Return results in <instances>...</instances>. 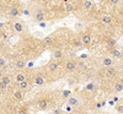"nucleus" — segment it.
<instances>
[{
  "instance_id": "obj_1",
  "label": "nucleus",
  "mask_w": 123,
  "mask_h": 114,
  "mask_svg": "<svg viewBox=\"0 0 123 114\" xmlns=\"http://www.w3.org/2000/svg\"><path fill=\"white\" fill-rule=\"evenodd\" d=\"M76 68H78V64L74 60H68L65 63V65H64V69H65L67 72H73V71L76 70Z\"/></svg>"
},
{
  "instance_id": "obj_2",
  "label": "nucleus",
  "mask_w": 123,
  "mask_h": 114,
  "mask_svg": "<svg viewBox=\"0 0 123 114\" xmlns=\"http://www.w3.org/2000/svg\"><path fill=\"white\" fill-rule=\"evenodd\" d=\"M68 104L71 106L73 108H78L80 106V102H79V98L76 96H70L68 98Z\"/></svg>"
},
{
  "instance_id": "obj_3",
  "label": "nucleus",
  "mask_w": 123,
  "mask_h": 114,
  "mask_svg": "<svg viewBox=\"0 0 123 114\" xmlns=\"http://www.w3.org/2000/svg\"><path fill=\"white\" fill-rule=\"evenodd\" d=\"M80 39H81V42H83L84 46H90L91 42H92V38H91V36L89 33H84L83 36H81Z\"/></svg>"
},
{
  "instance_id": "obj_4",
  "label": "nucleus",
  "mask_w": 123,
  "mask_h": 114,
  "mask_svg": "<svg viewBox=\"0 0 123 114\" xmlns=\"http://www.w3.org/2000/svg\"><path fill=\"white\" fill-rule=\"evenodd\" d=\"M47 107H48V102H47L46 99H41V101H38V103H37V108H38L39 110H46Z\"/></svg>"
},
{
  "instance_id": "obj_5",
  "label": "nucleus",
  "mask_w": 123,
  "mask_h": 114,
  "mask_svg": "<svg viewBox=\"0 0 123 114\" xmlns=\"http://www.w3.org/2000/svg\"><path fill=\"white\" fill-rule=\"evenodd\" d=\"M59 66H60V64L58 63V61H52V63L48 64V69H49V71H52V72L57 71L59 69Z\"/></svg>"
},
{
  "instance_id": "obj_6",
  "label": "nucleus",
  "mask_w": 123,
  "mask_h": 114,
  "mask_svg": "<svg viewBox=\"0 0 123 114\" xmlns=\"http://www.w3.org/2000/svg\"><path fill=\"white\" fill-rule=\"evenodd\" d=\"M14 79H15V81L17 82V84H20V82H22V81L26 80V74H24V72H18V74L15 75Z\"/></svg>"
},
{
  "instance_id": "obj_7",
  "label": "nucleus",
  "mask_w": 123,
  "mask_h": 114,
  "mask_svg": "<svg viewBox=\"0 0 123 114\" xmlns=\"http://www.w3.org/2000/svg\"><path fill=\"white\" fill-rule=\"evenodd\" d=\"M116 44H117V40H116L115 38H108V39L106 40V47H107V48H110V49L115 48V47H116Z\"/></svg>"
},
{
  "instance_id": "obj_8",
  "label": "nucleus",
  "mask_w": 123,
  "mask_h": 114,
  "mask_svg": "<svg viewBox=\"0 0 123 114\" xmlns=\"http://www.w3.org/2000/svg\"><path fill=\"white\" fill-rule=\"evenodd\" d=\"M110 53H111V55H112V57L118 58V59H121V57H122V51H121V50H118L117 48H112V49H110Z\"/></svg>"
},
{
  "instance_id": "obj_9",
  "label": "nucleus",
  "mask_w": 123,
  "mask_h": 114,
  "mask_svg": "<svg viewBox=\"0 0 123 114\" xmlns=\"http://www.w3.org/2000/svg\"><path fill=\"white\" fill-rule=\"evenodd\" d=\"M35 20H36L37 22H43V21H46V20H47V17H46V15L43 12H37L36 16H35Z\"/></svg>"
},
{
  "instance_id": "obj_10",
  "label": "nucleus",
  "mask_w": 123,
  "mask_h": 114,
  "mask_svg": "<svg viewBox=\"0 0 123 114\" xmlns=\"http://www.w3.org/2000/svg\"><path fill=\"white\" fill-rule=\"evenodd\" d=\"M102 65L108 68V66H112L113 65V59L112 58H104L102 59Z\"/></svg>"
},
{
  "instance_id": "obj_11",
  "label": "nucleus",
  "mask_w": 123,
  "mask_h": 114,
  "mask_svg": "<svg viewBox=\"0 0 123 114\" xmlns=\"http://www.w3.org/2000/svg\"><path fill=\"white\" fill-rule=\"evenodd\" d=\"M64 7H65V10H67L68 12H71V11H74V10H75V5L73 3H70V1L65 3L64 4Z\"/></svg>"
},
{
  "instance_id": "obj_12",
  "label": "nucleus",
  "mask_w": 123,
  "mask_h": 114,
  "mask_svg": "<svg viewBox=\"0 0 123 114\" xmlns=\"http://www.w3.org/2000/svg\"><path fill=\"white\" fill-rule=\"evenodd\" d=\"M116 74H117L116 68H111V66L106 68V75H108V76H115Z\"/></svg>"
},
{
  "instance_id": "obj_13",
  "label": "nucleus",
  "mask_w": 123,
  "mask_h": 114,
  "mask_svg": "<svg viewBox=\"0 0 123 114\" xmlns=\"http://www.w3.org/2000/svg\"><path fill=\"white\" fill-rule=\"evenodd\" d=\"M35 82H36V85L42 86V85L44 84V79H43V76H42V75H36V77H35Z\"/></svg>"
},
{
  "instance_id": "obj_14",
  "label": "nucleus",
  "mask_w": 123,
  "mask_h": 114,
  "mask_svg": "<svg viewBox=\"0 0 123 114\" xmlns=\"http://www.w3.org/2000/svg\"><path fill=\"white\" fill-rule=\"evenodd\" d=\"M9 14L11 15V16H18L20 15V11H18V9L16 6H11L9 10Z\"/></svg>"
},
{
  "instance_id": "obj_15",
  "label": "nucleus",
  "mask_w": 123,
  "mask_h": 114,
  "mask_svg": "<svg viewBox=\"0 0 123 114\" xmlns=\"http://www.w3.org/2000/svg\"><path fill=\"white\" fill-rule=\"evenodd\" d=\"M43 43H44V46H47V47H52V46H53V38L50 37V36L46 37V38L43 39Z\"/></svg>"
},
{
  "instance_id": "obj_16",
  "label": "nucleus",
  "mask_w": 123,
  "mask_h": 114,
  "mask_svg": "<svg viewBox=\"0 0 123 114\" xmlns=\"http://www.w3.org/2000/svg\"><path fill=\"white\" fill-rule=\"evenodd\" d=\"M113 90L116 92H122L123 91V82H116L113 85Z\"/></svg>"
},
{
  "instance_id": "obj_17",
  "label": "nucleus",
  "mask_w": 123,
  "mask_h": 114,
  "mask_svg": "<svg viewBox=\"0 0 123 114\" xmlns=\"http://www.w3.org/2000/svg\"><path fill=\"white\" fill-rule=\"evenodd\" d=\"M18 85V88L20 90H27L28 87H30V84H28V81H22V82H20V84H17Z\"/></svg>"
},
{
  "instance_id": "obj_18",
  "label": "nucleus",
  "mask_w": 123,
  "mask_h": 114,
  "mask_svg": "<svg viewBox=\"0 0 123 114\" xmlns=\"http://www.w3.org/2000/svg\"><path fill=\"white\" fill-rule=\"evenodd\" d=\"M53 58H54L55 60L63 59V53H62L60 50H54V51H53Z\"/></svg>"
},
{
  "instance_id": "obj_19",
  "label": "nucleus",
  "mask_w": 123,
  "mask_h": 114,
  "mask_svg": "<svg viewBox=\"0 0 123 114\" xmlns=\"http://www.w3.org/2000/svg\"><path fill=\"white\" fill-rule=\"evenodd\" d=\"M101 21L104 22L105 25H108V23H111V22H112V17H111L110 15H105V16H102Z\"/></svg>"
},
{
  "instance_id": "obj_20",
  "label": "nucleus",
  "mask_w": 123,
  "mask_h": 114,
  "mask_svg": "<svg viewBox=\"0 0 123 114\" xmlns=\"http://www.w3.org/2000/svg\"><path fill=\"white\" fill-rule=\"evenodd\" d=\"M15 66H16L17 69H25V66H26V63H25L24 60H21V59H20V60H17V61H16Z\"/></svg>"
},
{
  "instance_id": "obj_21",
  "label": "nucleus",
  "mask_w": 123,
  "mask_h": 114,
  "mask_svg": "<svg viewBox=\"0 0 123 114\" xmlns=\"http://www.w3.org/2000/svg\"><path fill=\"white\" fill-rule=\"evenodd\" d=\"M83 6H84V9L90 10L92 7V1H91V0H84V1H83Z\"/></svg>"
},
{
  "instance_id": "obj_22",
  "label": "nucleus",
  "mask_w": 123,
  "mask_h": 114,
  "mask_svg": "<svg viewBox=\"0 0 123 114\" xmlns=\"http://www.w3.org/2000/svg\"><path fill=\"white\" fill-rule=\"evenodd\" d=\"M14 29L16 31V32H22V29H24V26L21 25V23H20V22H16L15 25H14Z\"/></svg>"
},
{
  "instance_id": "obj_23",
  "label": "nucleus",
  "mask_w": 123,
  "mask_h": 114,
  "mask_svg": "<svg viewBox=\"0 0 123 114\" xmlns=\"http://www.w3.org/2000/svg\"><path fill=\"white\" fill-rule=\"evenodd\" d=\"M22 97H24V96H22V93L20 92V91H16V92L14 93V98H15V99H17V101H21V99H22Z\"/></svg>"
},
{
  "instance_id": "obj_24",
  "label": "nucleus",
  "mask_w": 123,
  "mask_h": 114,
  "mask_svg": "<svg viewBox=\"0 0 123 114\" xmlns=\"http://www.w3.org/2000/svg\"><path fill=\"white\" fill-rule=\"evenodd\" d=\"M1 80L5 82L6 85H10V82H11V77H10L9 75H4V76L1 77Z\"/></svg>"
},
{
  "instance_id": "obj_25",
  "label": "nucleus",
  "mask_w": 123,
  "mask_h": 114,
  "mask_svg": "<svg viewBox=\"0 0 123 114\" xmlns=\"http://www.w3.org/2000/svg\"><path fill=\"white\" fill-rule=\"evenodd\" d=\"M85 90H86V91H94V90H95V85H94V84H87L86 87H85Z\"/></svg>"
},
{
  "instance_id": "obj_26",
  "label": "nucleus",
  "mask_w": 123,
  "mask_h": 114,
  "mask_svg": "<svg viewBox=\"0 0 123 114\" xmlns=\"http://www.w3.org/2000/svg\"><path fill=\"white\" fill-rule=\"evenodd\" d=\"M116 110H117L118 113L123 114V106H122V104H118V106H116Z\"/></svg>"
},
{
  "instance_id": "obj_27",
  "label": "nucleus",
  "mask_w": 123,
  "mask_h": 114,
  "mask_svg": "<svg viewBox=\"0 0 123 114\" xmlns=\"http://www.w3.org/2000/svg\"><path fill=\"white\" fill-rule=\"evenodd\" d=\"M6 87H7V85H6L5 82H4V81L1 80V81H0V88H1V90H5Z\"/></svg>"
},
{
  "instance_id": "obj_28",
  "label": "nucleus",
  "mask_w": 123,
  "mask_h": 114,
  "mask_svg": "<svg viewBox=\"0 0 123 114\" xmlns=\"http://www.w3.org/2000/svg\"><path fill=\"white\" fill-rule=\"evenodd\" d=\"M4 66H5V59L0 58V68H4Z\"/></svg>"
},
{
  "instance_id": "obj_29",
  "label": "nucleus",
  "mask_w": 123,
  "mask_h": 114,
  "mask_svg": "<svg viewBox=\"0 0 123 114\" xmlns=\"http://www.w3.org/2000/svg\"><path fill=\"white\" fill-rule=\"evenodd\" d=\"M110 3H111L112 5H117V4L119 3V0H110Z\"/></svg>"
},
{
  "instance_id": "obj_30",
  "label": "nucleus",
  "mask_w": 123,
  "mask_h": 114,
  "mask_svg": "<svg viewBox=\"0 0 123 114\" xmlns=\"http://www.w3.org/2000/svg\"><path fill=\"white\" fill-rule=\"evenodd\" d=\"M63 96H64V97H70V92H69V91H64V92H63Z\"/></svg>"
},
{
  "instance_id": "obj_31",
  "label": "nucleus",
  "mask_w": 123,
  "mask_h": 114,
  "mask_svg": "<svg viewBox=\"0 0 123 114\" xmlns=\"http://www.w3.org/2000/svg\"><path fill=\"white\" fill-rule=\"evenodd\" d=\"M53 114H62V110L60 109H54L53 110Z\"/></svg>"
},
{
  "instance_id": "obj_32",
  "label": "nucleus",
  "mask_w": 123,
  "mask_h": 114,
  "mask_svg": "<svg viewBox=\"0 0 123 114\" xmlns=\"http://www.w3.org/2000/svg\"><path fill=\"white\" fill-rule=\"evenodd\" d=\"M24 14L27 15V16H30V11H28V10H24Z\"/></svg>"
},
{
  "instance_id": "obj_33",
  "label": "nucleus",
  "mask_w": 123,
  "mask_h": 114,
  "mask_svg": "<svg viewBox=\"0 0 123 114\" xmlns=\"http://www.w3.org/2000/svg\"><path fill=\"white\" fill-rule=\"evenodd\" d=\"M39 26H41V27H46V23H44V22H39Z\"/></svg>"
},
{
  "instance_id": "obj_34",
  "label": "nucleus",
  "mask_w": 123,
  "mask_h": 114,
  "mask_svg": "<svg viewBox=\"0 0 123 114\" xmlns=\"http://www.w3.org/2000/svg\"><path fill=\"white\" fill-rule=\"evenodd\" d=\"M18 114H27V112H25V110H20Z\"/></svg>"
},
{
  "instance_id": "obj_35",
  "label": "nucleus",
  "mask_w": 123,
  "mask_h": 114,
  "mask_svg": "<svg viewBox=\"0 0 123 114\" xmlns=\"http://www.w3.org/2000/svg\"><path fill=\"white\" fill-rule=\"evenodd\" d=\"M113 102H118V97H115L113 98Z\"/></svg>"
},
{
  "instance_id": "obj_36",
  "label": "nucleus",
  "mask_w": 123,
  "mask_h": 114,
  "mask_svg": "<svg viewBox=\"0 0 123 114\" xmlns=\"http://www.w3.org/2000/svg\"><path fill=\"white\" fill-rule=\"evenodd\" d=\"M1 9H3V5H1V4H0V11H1Z\"/></svg>"
},
{
  "instance_id": "obj_37",
  "label": "nucleus",
  "mask_w": 123,
  "mask_h": 114,
  "mask_svg": "<svg viewBox=\"0 0 123 114\" xmlns=\"http://www.w3.org/2000/svg\"><path fill=\"white\" fill-rule=\"evenodd\" d=\"M3 76H4V75L1 74V71H0V77H3Z\"/></svg>"
},
{
  "instance_id": "obj_38",
  "label": "nucleus",
  "mask_w": 123,
  "mask_h": 114,
  "mask_svg": "<svg viewBox=\"0 0 123 114\" xmlns=\"http://www.w3.org/2000/svg\"><path fill=\"white\" fill-rule=\"evenodd\" d=\"M121 59H122V60H123V53H122V57H121Z\"/></svg>"
},
{
  "instance_id": "obj_39",
  "label": "nucleus",
  "mask_w": 123,
  "mask_h": 114,
  "mask_svg": "<svg viewBox=\"0 0 123 114\" xmlns=\"http://www.w3.org/2000/svg\"><path fill=\"white\" fill-rule=\"evenodd\" d=\"M76 114H85V113H76Z\"/></svg>"
},
{
  "instance_id": "obj_40",
  "label": "nucleus",
  "mask_w": 123,
  "mask_h": 114,
  "mask_svg": "<svg viewBox=\"0 0 123 114\" xmlns=\"http://www.w3.org/2000/svg\"><path fill=\"white\" fill-rule=\"evenodd\" d=\"M0 27H3V23H0Z\"/></svg>"
},
{
  "instance_id": "obj_41",
  "label": "nucleus",
  "mask_w": 123,
  "mask_h": 114,
  "mask_svg": "<svg viewBox=\"0 0 123 114\" xmlns=\"http://www.w3.org/2000/svg\"><path fill=\"white\" fill-rule=\"evenodd\" d=\"M122 17H123V14H122Z\"/></svg>"
}]
</instances>
